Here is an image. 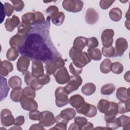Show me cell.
I'll return each mask as SVG.
<instances>
[{"label": "cell", "mask_w": 130, "mask_h": 130, "mask_svg": "<svg viewBox=\"0 0 130 130\" xmlns=\"http://www.w3.org/2000/svg\"><path fill=\"white\" fill-rule=\"evenodd\" d=\"M13 70V64L8 60L1 61L0 74L1 76L5 77L8 75L9 73Z\"/></svg>", "instance_id": "cell-20"}, {"label": "cell", "mask_w": 130, "mask_h": 130, "mask_svg": "<svg viewBox=\"0 0 130 130\" xmlns=\"http://www.w3.org/2000/svg\"><path fill=\"white\" fill-rule=\"evenodd\" d=\"M69 129H70V130H73V129L80 130V127L78 125H77L75 122H74V123H72L70 125V126L69 128Z\"/></svg>", "instance_id": "cell-58"}, {"label": "cell", "mask_w": 130, "mask_h": 130, "mask_svg": "<svg viewBox=\"0 0 130 130\" xmlns=\"http://www.w3.org/2000/svg\"><path fill=\"white\" fill-rule=\"evenodd\" d=\"M23 89L21 87L13 88L10 93L11 99L15 102H20L23 96Z\"/></svg>", "instance_id": "cell-26"}, {"label": "cell", "mask_w": 130, "mask_h": 130, "mask_svg": "<svg viewBox=\"0 0 130 130\" xmlns=\"http://www.w3.org/2000/svg\"><path fill=\"white\" fill-rule=\"evenodd\" d=\"M39 123L45 127L52 126L55 123V117L54 115L51 112L49 111H44L41 112Z\"/></svg>", "instance_id": "cell-8"}, {"label": "cell", "mask_w": 130, "mask_h": 130, "mask_svg": "<svg viewBox=\"0 0 130 130\" xmlns=\"http://www.w3.org/2000/svg\"><path fill=\"white\" fill-rule=\"evenodd\" d=\"M74 122H75L77 125L80 126L81 130L82 126H84L87 122V119L84 117L76 116L74 118Z\"/></svg>", "instance_id": "cell-52"}, {"label": "cell", "mask_w": 130, "mask_h": 130, "mask_svg": "<svg viewBox=\"0 0 130 130\" xmlns=\"http://www.w3.org/2000/svg\"><path fill=\"white\" fill-rule=\"evenodd\" d=\"M128 48L127 40L123 38H118L115 42V55L114 57L121 56Z\"/></svg>", "instance_id": "cell-10"}, {"label": "cell", "mask_w": 130, "mask_h": 130, "mask_svg": "<svg viewBox=\"0 0 130 130\" xmlns=\"http://www.w3.org/2000/svg\"><path fill=\"white\" fill-rule=\"evenodd\" d=\"M115 2V1H108V0H101L100 1V6L102 9H108Z\"/></svg>", "instance_id": "cell-53"}, {"label": "cell", "mask_w": 130, "mask_h": 130, "mask_svg": "<svg viewBox=\"0 0 130 130\" xmlns=\"http://www.w3.org/2000/svg\"><path fill=\"white\" fill-rule=\"evenodd\" d=\"M29 129H44V126L40 123L34 124L31 125Z\"/></svg>", "instance_id": "cell-56"}, {"label": "cell", "mask_w": 130, "mask_h": 130, "mask_svg": "<svg viewBox=\"0 0 130 130\" xmlns=\"http://www.w3.org/2000/svg\"><path fill=\"white\" fill-rule=\"evenodd\" d=\"M112 62L108 59H105L101 63L100 68L101 72L103 74H107L111 71V67Z\"/></svg>", "instance_id": "cell-35"}, {"label": "cell", "mask_w": 130, "mask_h": 130, "mask_svg": "<svg viewBox=\"0 0 130 130\" xmlns=\"http://www.w3.org/2000/svg\"><path fill=\"white\" fill-rule=\"evenodd\" d=\"M11 2L13 4V6L16 12L21 11L24 7V2L22 1H11Z\"/></svg>", "instance_id": "cell-46"}, {"label": "cell", "mask_w": 130, "mask_h": 130, "mask_svg": "<svg viewBox=\"0 0 130 130\" xmlns=\"http://www.w3.org/2000/svg\"><path fill=\"white\" fill-rule=\"evenodd\" d=\"M93 124L90 122H88L82 126L81 129H93Z\"/></svg>", "instance_id": "cell-57"}, {"label": "cell", "mask_w": 130, "mask_h": 130, "mask_svg": "<svg viewBox=\"0 0 130 130\" xmlns=\"http://www.w3.org/2000/svg\"><path fill=\"white\" fill-rule=\"evenodd\" d=\"M44 70L43 63L39 60L32 61L31 74L36 78L43 75Z\"/></svg>", "instance_id": "cell-15"}, {"label": "cell", "mask_w": 130, "mask_h": 130, "mask_svg": "<svg viewBox=\"0 0 130 130\" xmlns=\"http://www.w3.org/2000/svg\"><path fill=\"white\" fill-rule=\"evenodd\" d=\"M114 31L112 29H106L102 33L101 39L103 47H109L112 46L113 43Z\"/></svg>", "instance_id": "cell-12"}, {"label": "cell", "mask_w": 130, "mask_h": 130, "mask_svg": "<svg viewBox=\"0 0 130 130\" xmlns=\"http://www.w3.org/2000/svg\"><path fill=\"white\" fill-rule=\"evenodd\" d=\"M53 75L56 82L59 84H64L68 83L70 80V76L65 67L58 69Z\"/></svg>", "instance_id": "cell-7"}, {"label": "cell", "mask_w": 130, "mask_h": 130, "mask_svg": "<svg viewBox=\"0 0 130 130\" xmlns=\"http://www.w3.org/2000/svg\"><path fill=\"white\" fill-rule=\"evenodd\" d=\"M24 81L27 85L30 86L35 90H39L43 87V85L40 84L36 78H35L31 73L28 71L25 73L24 76Z\"/></svg>", "instance_id": "cell-13"}, {"label": "cell", "mask_w": 130, "mask_h": 130, "mask_svg": "<svg viewBox=\"0 0 130 130\" xmlns=\"http://www.w3.org/2000/svg\"><path fill=\"white\" fill-rule=\"evenodd\" d=\"M4 10L6 15L8 17H10L15 10L14 6L8 3H5L4 4Z\"/></svg>", "instance_id": "cell-50"}, {"label": "cell", "mask_w": 130, "mask_h": 130, "mask_svg": "<svg viewBox=\"0 0 130 130\" xmlns=\"http://www.w3.org/2000/svg\"><path fill=\"white\" fill-rule=\"evenodd\" d=\"M111 71L114 74H120L123 71V66L119 62H114L111 64Z\"/></svg>", "instance_id": "cell-41"}, {"label": "cell", "mask_w": 130, "mask_h": 130, "mask_svg": "<svg viewBox=\"0 0 130 130\" xmlns=\"http://www.w3.org/2000/svg\"><path fill=\"white\" fill-rule=\"evenodd\" d=\"M84 102V99L80 94L73 95L71 96L69 99L70 104L76 109L80 107Z\"/></svg>", "instance_id": "cell-22"}, {"label": "cell", "mask_w": 130, "mask_h": 130, "mask_svg": "<svg viewBox=\"0 0 130 130\" xmlns=\"http://www.w3.org/2000/svg\"><path fill=\"white\" fill-rule=\"evenodd\" d=\"M15 119L11 111L4 109L1 112V122L3 126L8 127L14 124Z\"/></svg>", "instance_id": "cell-9"}, {"label": "cell", "mask_w": 130, "mask_h": 130, "mask_svg": "<svg viewBox=\"0 0 130 130\" xmlns=\"http://www.w3.org/2000/svg\"><path fill=\"white\" fill-rule=\"evenodd\" d=\"M87 52L91 59L93 60H100L102 58V52L98 48H88Z\"/></svg>", "instance_id": "cell-32"}, {"label": "cell", "mask_w": 130, "mask_h": 130, "mask_svg": "<svg viewBox=\"0 0 130 130\" xmlns=\"http://www.w3.org/2000/svg\"><path fill=\"white\" fill-rule=\"evenodd\" d=\"M65 18L64 14L62 12H59L55 16L51 18L52 22L56 26H59L62 24Z\"/></svg>", "instance_id": "cell-38"}, {"label": "cell", "mask_w": 130, "mask_h": 130, "mask_svg": "<svg viewBox=\"0 0 130 130\" xmlns=\"http://www.w3.org/2000/svg\"><path fill=\"white\" fill-rule=\"evenodd\" d=\"M1 101H2L7 97L10 88L8 86L7 79L6 78L1 76Z\"/></svg>", "instance_id": "cell-27"}, {"label": "cell", "mask_w": 130, "mask_h": 130, "mask_svg": "<svg viewBox=\"0 0 130 130\" xmlns=\"http://www.w3.org/2000/svg\"><path fill=\"white\" fill-rule=\"evenodd\" d=\"M20 23V19L17 16L13 15L11 18H8L6 19L5 23L6 29L10 32L14 30L15 27L18 26Z\"/></svg>", "instance_id": "cell-17"}, {"label": "cell", "mask_w": 130, "mask_h": 130, "mask_svg": "<svg viewBox=\"0 0 130 130\" xmlns=\"http://www.w3.org/2000/svg\"><path fill=\"white\" fill-rule=\"evenodd\" d=\"M129 20L127 21V23H126V22L125 21V27H127V28L129 30Z\"/></svg>", "instance_id": "cell-60"}, {"label": "cell", "mask_w": 130, "mask_h": 130, "mask_svg": "<svg viewBox=\"0 0 130 130\" xmlns=\"http://www.w3.org/2000/svg\"><path fill=\"white\" fill-rule=\"evenodd\" d=\"M116 96L120 101L125 102L130 100L129 88H126L124 87H120L116 90Z\"/></svg>", "instance_id": "cell-19"}, {"label": "cell", "mask_w": 130, "mask_h": 130, "mask_svg": "<svg viewBox=\"0 0 130 130\" xmlns=\"http://www.w3.org/2000/svg\"><path fill=\"white\" fill-rule=\"evenodd\" d=\"M87 45L88 48H96L99 46V41L96 38L93 37L89 38H87Z\"/></svg>", "instance_id": "cell-47"}, {"label": "cell", "mask_w": 130, "mask_h": 130, "mask_svg": "<svg viewBox=\"0 0 130 130\" xmlns=\"http://www.w3.org/2000/svg\"><path fill=\"white\" fill-rule=\"evenodd\" d=\"M55 104L57 107H62L69 103L68 94L65 91L64 87L59 86L55 91Z\"/></svg>", "instance_id": "cell-3"}, {"label": "cell", "mask_w": 130, "mask_h": 130, "mask_svg": "<svg viewBox=\"0 0 130 130\" xmlns=\"http://www.w3.org/2000/svg\"><path fill=\"white\" fill-rule=\"evenodd\" d=\"M99 14L95 9L88 8L85 14V20L86 22L90 25H92L97 22L99 20Z\"/></svg>", "instance_id": "cell-16"}, {"label": "cell", "mask_w": 130, "mask_h": 130, "mask_svg": "<svg viewBox=\"0 0 130 130\" xmlns=\"http://www.w3.org/2000/svg\"><path fill=\"white\" fill-rule=\"evenodd\" d=\"M8 84L12 88L20 87L22 84V81L21 78L17 76L11 77L8 80Z\"/></svg>", "instance_id": "cell-36"}, {"label": "cell", "mask_w": 130, "mask_h": 130, "mask_svg": "<svg viewBox=\"0 0 130 130\" xmlns=\"http://www.w3.org/2000/svg\"><path fill=\"white\" fill-rule=\"evenodd\" d=\"M35 15V24H43L45 21V17L43 14L39 12L36 11L34 12Z\"/></svg>", "instance_id": "cell-45"}, {"label": "cell", "mask_w": 130, "mask_h": 130, "mask_svg": "<svg viewBox=\"0 0 130 130\" xmlns=\"http://www.w3.org/2000/svg\"><path fill=\"white\" fill-rule=\"evenodd\" d=\"M130 100L125 102L120 101L117 103L118 107V113L121 114L130 111Z\"/></svg>", "instance_id": "cell-33"}, {"label": "cell", "mask_w": 130, "mask_h": 130, "mask_svg": "<svg viewBox=\"0 0 130 130\" xmlns=\"http://www.w3.org/2000/svg\"><path fill=\"white\" fill-rule=\"evenodd\" d=\"M30 63L29 58L26 56H21L17 62V68L18 71L25 73L27 71Z\"/></svg>", "instance_id": "cell-18"}, {"label": "cell", "mask_w": 130, "mask_h": 130, "mask_svg": "<svg viewBox=\"0 0 130 130\" xmlns=\"http://www.w3.org/2000/svg\"><path fill=\"white\" fill-rule=\"evenodd\" d=\"M38 82L42 85H44L45 84H48L50 81V78L49 77V75L46 74H44L43 75L39 77V78H36Z\"/></svg>", "instance_id": "cell-48"}, {"label": "cell", "mask_w": 130, "mask_h": 130, "mask_svg": "<svg viewBox=\"0 0 130 130\" xmlns=\"http://www.w3.org/2000/svg\"><path fill=\"white\" fill-rule=\"evenodd\" d=\"M96 90V86L93 83H87L81 88V92L84 94L89 96L93 94Z\"/></svg>", "instance_id": "cell-31"}, {"label": "cell", "mask_w": 130, "mask_h": 130, "mask_svg": "<svg viewBox=\"0 0 130 130\" xmlns=\"http://www.w3.org/2000/svg\"><path fill=\"white\" fill-rule=\"evenodd\" d=\"M24 122H25V119H24V116L20 115L17 117L15 119L14 124V125H16V126H21L24 123Z\"/></svg>", "instance_id": "cell-55"}, {"label": "cell", "mask_w": 130, "mask_h": 130, "mask_svg": "<svg viewBox=\"0 0 130 130\" xmlns=\"http://www.w3.org/2000/svg\"><path fill=\"white\" fill-rule=\"evenodd\" d=\"M69 56L74 65L79 68L84 67L91 60L88 53L73 46L69 51Z\"/></svg>", "instance_id": "cell-1"}, {"label": "cell", "mask_w": 130, "mask_h": 130, "mask_svg": "<svg viewBox=\"0 0 130 130\" xmlns=\"http://www.w3.org/2000/svg\"><path fill=\"white\" fill-rule=\"evenodd\" d=\"M117 122L119 127H122L123 129H129L130 118L129 117L122 115L117 118Z\"/></svg>", "instance_id": "cell-30"}, {"label": "cell", "mask_w": 130, "mask_h": 130, "mask_svg": "<svg viewBox=\"0 0 130 130\" xmlns=\"http://www.w3.org/2000/svg\"><path fill=\"white\" fill-rule=\"evenodd\" d=\"M122 13L121 9L119 8L115 7L111 9L109 13L110 18L113 21L118 22L122 18Z\"/></svg>", "instance_id": "cell-25"}, {"label": "cell", "mask_w": 130, "mask_h": 130, "mask_svg": "<svg viewBox=\"0 0 130 130\" xmlns=\"http://www.w3.org/2000/svg\"><path fill=\"white\" fill-rule=\"evenodd\" d=\"M76 111L78 113L83 114L88 117H93L97 114L96 107L85 102L80 107L77 109Z\"/></svg>", "instance_id": "cell-6"}, {"label": "cell", "mask_w": 130, "mask_h": 130, "mask_svg": "<svg viewBox=\"0 0 130 130\" xmlns=\"http://www.w3.org/2000/svg\"><path fill=\"white\" fill-rule=\"evenodd\" d=\"M64 61L61 57H58L48 61L45 64L46 74L49 76L54 75L58 69L64 67Z\"/></svg>", "instance_id": "cell-2"}, {"label": "cell", "mask_w": 130, "mask_h": 130, "mask_svg": "<svg viewBox=\"0 0 130 130\" xmlns=\"http://www.w3.org/2000/svg\"><path fill=\"white\" fill-rule=\"evenodd\" d=\"M115 85L112 83H109L103 85L101 89V93L103 95H110L115 90Z\"/></svg>", "instance_id": "cell-37"}, {"label": "cell", "mask_w": 130, "mask_h": 130, "mask_svg": "<svg viewBox=\"0 0 130 130\" xmlns=\"http://www.w3.org/2000/svg\"><path fill=\"white\" fill-rule=\"evenodd\" d=\"M47 14L50 18H52L55 16L58 12V8L56 6H50L47 8L46 10Z\"/></svg>", "instance_id": "cell-44"}, {"label": "cell", "mask_w": 130, "mask_h": 130, "mask_svg": "<svg viewBox=\"0 0 130 130\" xmlns=\"http://www.w3.org/2000/svg\"><path fill=\"white\" fill-rule=\"evenodd\" d=\"M62 7L66 11L72 12H79L82 10L83 2L79 0H64L62 3Z\"/></svg>", "instance_id": "cell-4"}, {"label": "cell", "mask_w": 130, "mask_h": 130, "mask_svg": "<svg viewBox=\"0 0 130 130\" xmlns=\"http://www.w3.org/2000/svg\"><path fill=\"white\" fill-rule=\"evenodd\" d=\"M110 107V102L104 99H101L97 105L99 111L102 113L105 114L108 111Z\"/></svg>", "instance_id": "cell-34"}, {"label": "cell", "mask_w": 130, "mask_h": 130, "mask_svg": "<svg viewBox=\"0 0 130 130\" xmlns=\"http://www.w3.org/2000/svg\"><path fill=\"white\" fill-rule=\"evenodd\" d=\"M69 70L73 75H79L82 72V69L77 67L73 62H71L69 66Z\"/></svg>", "instance_id": "cell-49"}, {"label": "cell", "mask_w": 130, "mask_h": 130, "mask_svg": "<svg viewBox=\"0 0 130 130\" xmlns=\"http://www.w3.org/2000/svg\"><path fill=\"white\" fill-rule=\"evenodd\" d=\"M24 38L22 36L17 34L11 38L9 44L11 47L14 48H20L24 44Z\"/></svg>", "instance_id": "cell-21"}, {"label": "cell", "mask_w": 130, "mask_h": 130, "mask_svg": "<svg viewBox=\"0 0 130 130\" xmlns=\"http://www.w3.org/2000/svg\"><path fill=\"white\" fill-rule=\"evenodd\" d=\"M22 21L28 22L31 25L35 24V15L34 12H28L22 16L21 18Z\"/></svg>", "instance_id": "cell-40"}, {"label": "cell", "mask_w": 130, "mask_h": 130, "mask_svg": "<svg viewBox=\"0 0 130 130\" xmlns=\"http://www.w3.org/2000/svg\"><path fill=\"white\" fill-rule=\"evenodd\" d=\"M41 112L38 110H35L32 111H30L29 113V118L30 119L32 120H39L40 118Z\"/></svg>", "instance_id": "cell-54"}, {"label": "cell", "mask_w": 130, "mask_h": 130, "mask_svg": "<svg viewBox=\"0 0 130 130\" xmlns=\"http://www.w3.org/2000/svg\"><path fill=\"white\" fill-rule=\"evenodd\" d=\"M106 126L108 129H115L119 128V126L117 122V118H116L115 117L111 121L106 122Z\"/></svg>", "instance_id": "cell-51"}, {"label": "cell", "mask_w": 130, "mask_h": 130, "mask_svg": "<svg viewBox=\"0 0 130 130\" xmlns=\"http://www.w3.org/2000/svg\"><path fill=\"white\" fill-rule=\"evenodd\" d=\"M18 126H16V127H11V128H10V129H22V128L21 127H18V128H17V127Z\"/></svg>", "instance_id": "cell-61"}, {"label": "cell", "mask_w": 130, "mask_h": 130, "mask_svg": "<svg viewBox=\"0 0 130 130\" xmlns=\"http://www.w3.org/2000/svg\"><path fill=\"white\" fill-rule=\"evenodd\" d=\"M19 55V52L16 48L11 47L9 48L6 53L7 58L10 61L15 60Z\"/></svg>", "instance_id": "cell-39"}, {"label": "cell", "mask_w": 130, "mask_h": 130, "mask_svg": "<svg viewBox=\"0 0 130 130\" xmlns=\"http://www.w3.org/2000/svg\"><path fill=\"white\" fill-rule=\"evenodd\" d=\"M129 71H127L124 75V80L128 82H129Z\"/></svg>", "instance_id": "cell-59"}, {"label": "cell", "mask_w": 130, "mask_h": 130, "mask_svg": "<svg viewBox=\"0 0 130 130\" xmlns=\"http://www.w3.org/2000/svg\"><path fill=\"white\" fill-rule=\"evenodd\" d=\"M102 54L107 57H114L115 55V49L112 46L109 47H103L102 48Z\"/></svg>", "instance_id": "cell-42"}, {"label": "cell", "mask_w": 130, "mask_h": 130, "mask_svg": "<svg viewBox=\"0 0 130 130\" xmlns=\"http://www.w3.org/2000/svg\"><path fill=\"white\" fill-rule=\"evenodd\" d=\"M55 122L56 123V125L53 127L50 128L51 129H62V130L67 129V124L68 123V121L62 118L59 114L55 117Z\"/></svg>", "instance_id": "cell-28"}, {"label": "cell", "mask_w": 130, "mask_h": 130, "mask_svg": "<svg viewBox=\"0 0 130 130\" xmlns=\"http://www.w3.org/2000/svg\"><path fill=\"white\" fill-rule=\"evenodd\" d=\"M20 102L21 107L24 110L32 111L37 110L38 108V103L34 100V99L27 98L23 95Z\"/></svg>", "instance_id": "cell-11"}, {"label": "cell", "mask_w": 130, "mask_h": 130, "mask_svg": "<svg viewBox=\"0 0 130 130\" xmlns=\"http://www.w3.org/2000/svg\"><path fill=\"white\" fill-rule=\"evenodd\" d=\"M31 25H32L31 24L28 22L21 21L18 26L17 34L20 35L25 38L32 28Z\"/></svg>", "instance_id": "cell-23"}, {"label": "cell", "mask_w": 130, "mask_h": 130, "mask_svg": "<svg viewBox=\"0 0 130 130\" xmlns=\"http://www.w3.org/2000/svg\"><path fill=\"white\" fill-rule=\"evenodd\" d=\"M82 79L79 75H72L70 76V80L64 87L65 91L68 94L77 90L82 83Z\"/></svg>", "instance_id": "cell-5"}, {"label": "cell", "mask_w": 130, "mask_h": 130, "mask_svg": "<svg viewBox=\"0 0 130 130\" xmlns=\"http://www.w3.org/2000/svg\"><path fill=\"white\" fill-rule=\"evenodd\" d=\"M23 95L27 98L35 99L36 97V90L30 86H26L23 89Z\"/></svg>", "instance_id": "cell-43"}, {"label": "cell", "mask_w": 130, "mask_h": 130, "mask_svg": "<svg viewBox=\"0 0 130 130\" xmlns=\"http://www.w3.org/2000/svg\"><path fill=\"white\" fill-rule=\"evenodd\" d=\"M118 113V107L117 103L110 102V107L108 111L105 114L104 119L106 122L114 119Z\"/></svg>", "instance_id": "cell-14"}, {"label": "cell", "mask_w": 130, "mask_h": 130, "mask_svg": "<svg viewBox=\"0 0 130 130\" xmlns=\"http://www.w3.org/2000/svg\"><path fill=\"white\" fill-rule=\"evenodd\" d=\"M87 38L82 36H80L75 39L73 46L83 50V49L87 45Z\"/></svg>", "instance_id": "cell-29"}, {"label": "cell", "mask_w": 130, "mask_h": 130, "mask_svg": "<svg viewBox=\"0 0 130 130\" xmlns=\"http://www.w3.org/2000/svg\"><path fill=\"white\" fill-rule=\"evenodd\" d=\"M59 115L62 118L69 121L75 117L76 115V111L73 108H68L62 110L60 112Z\"/></svg>", "instance_id": "cell-24"}]
</instances>
